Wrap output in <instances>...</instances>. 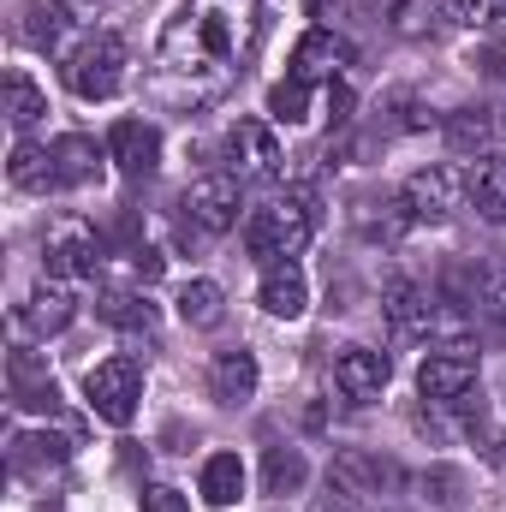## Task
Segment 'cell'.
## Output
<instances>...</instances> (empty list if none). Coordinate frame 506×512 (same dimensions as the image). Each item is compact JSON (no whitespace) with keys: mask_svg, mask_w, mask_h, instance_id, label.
I'll use <instances>...</instances> for the list:
<instances>
[{"mask_svg":"<svg viewBox=\"0 0 506 512\" xmlns=\"http://www.w3.org/2000/svg\"><path fill=\"white\" fill-rule=\"evenodd\" d=\"M251 48V0H179V12L167 18V30L155 42V60H149V96L179 114H197L245 78Z\"/></svg>","mask_w":506,"mask_h":512,"instance_id":"obj_1","label":"cell"},{"mask_svg":"<svg viewBox=\"0 0 506 512\" xmlns=\"http://www.w3.org/2000/svg\"><path fill=\"white\" fill-rule=\"evenodd\" d=\"M310 239H316V203L304 191H286V197L262 203L245 221V251L262 256V262H292V256H304Z\"/></svg>","mask_w":506,"mask_h":512,"instance_id":"obj_2","label":"cell"},{"mask_svg":"<svg viewBox=\"0 0 506 512\" xmlns=\"http://www.w3.org/2000/svg\"><path fill=\"white\" fill-rule=\"evenodd\" d=\"M66 90L72 96H84V102H108V96H120V84H126V42L114 36V30H96V36H84L72 54H66Z\"/></svg>","mask_w":506,"mask_h":512,"instance_id":"obj_3","label":"cell"},{"mask_svg":"<svg viewBox=\"0 0 506 512\" xmlns=\"http://www.w3.org/2000/svg\"><path fill=\"white\" fill-rule=\"evenodd\" d=\"M42 262L54 280H90L102 268V239L84 215H54L42 233Z\"/></svg>","mask_w":506,"mask_h":512,"instance_id":"obj_4","label":"cell"},{"mask_svg":"<svg viewBox=\"0 0 506 512\" xmlns=\"http://www.w3.org/2000/svg\"><path fill=\"white\" fill-rule=\"evenodd\" d=\"M84 393H90V411H96L102 423L126 429L131 417H137V399H143V364H137V358H108V364L90 370Z\"/></svg>","mask_w":506,"mask_h":512,"instance_id":"obj_5","label":"cell"},{"mask_svg":"<svg viewBox=\"0 0 506 512\" xmlns=\"http://www.w3.org/2000/svg\"><path fill=\"white\" fill-rule=\"evenodd\" d=\"M465 191H471V173H459V167H417L405 179L399 203H405L411 221H447L465 203Z\"/></svg>","mask_w":506,"mask_h":512,"instance_id":"obj_6","label":"cell"},{"mask_svg":"<svg viewBox=\"0 0 506 512\" xmlns=\"http://www.w3.org/2000/svg\"><path fill=\"white\" fill-rule=\"evenodd\" d=\"M179 209H185V227H191V233L221 239V233L239 227V179L209 173V179H197V185L179 197Z\"/></svg>","mask_w":506,"mask_h":512,"instance_id":"obj_7","label":"cell"},{"mask_svg":"<svg viewBox=\"0 0 506 512\" xmlns=\"http://www.w3.org/2000/svg\"><path fill=\"white\" fill-rule=\"evenodd\" d=\"M227 155H233V173L239 179H280L286 173V149L268 120H233L227 131Z\"/></svg>","mask_w":506,"mask_h":512,"instance_id":"obj_8","label":"cell"},{"mask_svg":"<svg viewBox=\"0 0 506 512\" xmlns=\"http://www.w3.org/2000/svg\"><path fill=\"white\" fill-rule=\"evenodd\" d=\"M471 387H477V352H465V346L429 352L417 370V393L435 405H459V399H471Z\"/></svg>","mask_w":506,"mask_h":512,"instance_id":"obj_9","label":"cell"},{"mask_svg":"<svg viewBox=\"0 0 506 512\" xmlns=\"http://www.w3.org/2000/svg\"><path fill=\"white\" fill-rule=\"evenodd\" d=\"M387 376H393V364H387V352H376V346H340V352H334V387H340L352 405L381 399Z\"/></svg>","mask_w":506,"mask_h":512,"instance_id":"obj_10","label":"cell"},{"mask_svg":"<svg viewBox=\"0 0 506 512\" xmlns=\"http://www.w3.org/2000/svg\"><path fill=\"white\" fill-rule=\"evenodd\" d=\"M108 161L126 173V179H149L161 167V131L149 120H120L108 131Z\"/></svg>","mask_w":506,"mask_h":512,"instance_id":"obj_11","label":"cell"},{"mask_svg":"<svg viewBox=\"0 0 506 512\" xmlns=\"http://www.w3.org/2000/svg\"><path fill=\"white\" fill-rule=\"evenodd\" d=\"M435 292H423V286H411V280H393L387 286V298H381V310H387V328L399 334V340H429L435 334Z\"/></svg>","mask_w":506,"mask_h":512,"instance_id":"obj_12","label":"cell"},{"mask_svg":"<svg viewBox=\"0 0 506 512\" xmlns=\"http://www.w3.org/2000/svg\"><path fill=\"white\" fill-rule=\"evenodd\" d=\"M6 387H12V399L24 405V411H60V387L48 376V364L30 352V346H12V358H6Z\"/></svg>","mask_w":506,"mask_h":512,"instance_id":"obj_13","label":"cell"},{"mask_svg":"<svg viewBox=\"0 0 506 512\" xmlns=\"http://www.w3.org/2000/svg\"><path fill=\"white\" fill-rule=\"evenodd\" d=\"M346 60H352V48H346L334 30H304L298 48H292V78H304V84H334V78L346 72Z\"/></svg>","mask_w":506,"mask_h":512,"instance_id":"obj_14","label":"cell"},{"mask_svg":"<svg viewBox=\"0 0 506 512\" xmlns=\"http://www.w3.org/2000/svg\"><path fill=\"white\" fill-rule=\"evenodd\" d=\"M328 483H334V495L364 501V495H381V489L393 483V465H387V459H376V453H364V447H346V453H334Z\"/></svg>","mask_w":506,"mask_h":512,"instance_id":"obj_15","label":"cell"},{"mask_svg":"<svg viewBox=\"0 0 506 512\" xmlns=\"http://www.w3.org/2000/svg\"><path fill=\"white\" fill-rule=\"evenodd\" d=\"M256 298H262V310H268V316H280V322L304 316V304H310L304 268H298V262H268V268H262V286H256Z\"/></svg>","mask_w":506,"mask_h":512,"instance_id":"obj_16","label":"cell"},{"mask_svg":"<svg viewBox=\"0 0 506 512\" xmlns=\"http://www.w3.org/2000/svg\"><path fill=\"white\" fill-rule=\"evenodd\" d=\"M6 179L18 185V191H60V167H54V149L48 143H12V161H6Z\"/></svg>","mask_w":506,"mask_h":512,"instance_id":"obj_17","label":"cell"},{"mask_svg":"<svg viewBox=\"0 0 506 512\" xmlns=\"http://www.w3.org/2000/svg\"><path fill=\"white\" fill-rule=\"evenodd\" d=\"M72 310H78L72 286L48 274V280H36V292H30V304H24V322H30L36 334H60V328L72 322Z\"/></svg>","mask_w":506,"mask_h":512,"instance_id":"obj_18","label":"cell"},{"mask_svg":"<svg viewBox=\"0 0 506 512\" xmlns=\"http://www.w3.org/2000/svg\"><path fill=\"white\" fill-rule=\"evenodd\" d=\"M209 393H215L221 405H245L256 393V358L251 352H215V364H209Z\"/></svg>","mask_w":506,"mask_h":512,"instance_id":"obj_19","label":"cell"},{"mask_svg":"<svg viewBox=\"0 0 506 512\" xmlns=\"http://www.w3.org/2000/svg\"><path fill=\"white\" fill-rule=\"evenodd\" d=\"M54 167H60V185H96V179H102V149H96V137H84V131L60 137V143H54Z\"/></svg>","mask_w":506,"mask_h":512,"instance_id":"obj_20","label":"cell"},{"mask_svg":"<svg viewBox=\"0 0 506 512\" xmlns=\"http://www.w3.org/2000/svg\"><path fill=\"white\" fill-rule=\"evenodd\" d=\"M72 36V12H66V0H30L24 6V42L30 48H60Z\"/></svg>","mask_w":506,"mask_h":512,"instance_id":"obj_21","label":"cell"},{"mask_svg":"<svg viewBox=\"0 0 506 512\" xmlns=\"http://www.w3.org/2000/svg\"><path fill=\"white\" fill-rule=\"evenodd\" d=\"M96 316L120 334H155V304L137 298V292H102L96 298Z\"/></svg>","mask_w":506,"mask_h":512,"instance_id":"obj_22","label":"cell"},{"mask_svg":"<svg viewBox=\"0 0 506 512\" xmlns=\"http://www.w3.org/2000/svg\"><path fill=\"white\" fill-rule=\"evenodd\" d=\"M221 316H227V292L215 280H191L179 292V322L185 328H221Z\"/></svg>","mask_w":506,"mask_h":512,"instance_id":"obj_23","label":"cell"},{"mask_svg":"<svg viewBox=\"0 0 506 512\" xmlns=\"http://www.w3.org/2000/svg\"><path fill=\"white\" fill-rule=\"evenodd\" d=\"M239 495H245V459L239 453H215L203 465V501L209 507H233Z\"/></svg>","mask_w":506,"mask_h":512,"instance_id":"obj_24","label":"cell"},{"mask_svg":"<svg viewBox=\"0 0 506 512\" xmlns=\"http://www.w3.org/2000/svg\"><path fill=\"white\" fill-rule=\"evenodd\" d=\"M471 203H477V215L489 227H506V155L501 161H483L471 173Z\"/></svg>","mask_w":506,"mask_h":512,"instance_id":"obj_25","label":"cell"},{"mask_svg":"<svg viewBox=\"0 0 506 512\" xmlns=\"http://www.w3.org/2000/svg\"><path fill=\"white\" fill-rule=\"evenodd\" d=\"M42 114H48V96L36 90V78H30V72H18V66H12V72H6V120H12L18 131H30Z\"/></svg>","mask_w":506,"mask_h":512,"instance_id":"obj_26","label":"cell"},{"mask_svg":"<svg viewBox=\"0 0 506 512\" xmlns=\"http://www.w3.org/2000/svg\"><path fill=\"white\" fill-rule=\"evenodd\" d=\"M304 477H310V465H304L298 447H268V459H262V489L268 495H292Z\"/></svg>","mask_w":506,"mask_h":512,"instance_id":"obj_27","label":"cell"},{"mask_svg":"<svg viewBox=\"0 0 506 512\" xmlns=\"http://www.w3.org/2000/svg\"><path fill=\"white\" fill-rule=\"evenodd\" d=\"M447 143H453L459 155H483V149L495 143V120H489L483 108H459V114L447 120Z\"/></svg>","mask_w":506,"mask_h":512,"instance_id":"obj_28","label":"cell"},{"mask_svg":"<svg viewBox=\"0 0 506 512\" xmlns=\"http://www.w3.org/2000/svg\"><path fill=\"white\" fill-rule=\"evenodd\" d=\"M268 114H274L280 126H304V120H310V84H304V78L274 84V90H268Z\"/></svg>","mask_w":506,"mask_h":512,"instance_id":"obj_29","label":"cell"},{"mask_svg":"<svg viewBox=\"0 0 506 512\" xmlns=\"http://www.w3.org/2000/svg\"><path fill=\"white\" fill-rule=\"evenodd\" d=\"M441 12H447L453 24H489V18L506 12V0H441Z\"/></svg>","mask_w":506,"mask_h":512,"instance_id":"obj_30","label":"cell"},{"mask_svg":"<svg viewBox=\"0 0 506 512\" xmlns=\"http://www.w3.org/2000/svg\"><path fill=\"white\" fill-rule=\"evenodd\" d=\"M483 310H489L495 322H506V268L501 274H483Z\"/></svg>","mask_w":506,"mask_h":512,"instance_id":"obj_31","label":"cell"},{"mask_svg":"<svg viewBox=\"0 0 506 512\" xmlns=\"http://www.w3.org/2000/svg\"><path fill=\"white\" fill-rule=\"evenodd\" d=\"M143 512H191V501H185L179 489H149V495H143Z\"/></svg>","mask_w":506,"mask_h":512,"instance_id":"obj_32","label":"cell"},{"mask_svg":"<svg viewBox=\"0 0 506 512\" xmlns=\"http://www.w3.org/2000/svg\"><path fill=\"white\" fill-rule=\"evenodd\" d=\"M483 72H489V78H506V36H495V42L483 48Z\"/></svg>","mask_w":506,"mask_h":512,"instance_id":"obj_33","label":"cell"},{"mask_svg":"<svg viewBox=\"0 0 506 512\" xmlns=\"http://www.w3.org/2000/svg\"><path fill=\"white\" fill-rule=\"evenodd\" d=\"M310 512H352V501H346V495H334V501H322V507H310Z\"/></svg>","mask_w":506,"mask_h":512,"instance_id":"obj_34","label":"cell"},{"mask_svg":"<svg viewBox=\"0 0 506 512\" xmlns=\"http://www.w3.org/2000/svg\"><path fill=\"white\" fill-rule=\"evenodd\" d=\"M381 12H399V0H381Z\"/></svg>","mask_w":506,"mask_h":512,"instance_id":"obj_35","label":"cell"},{"mask_svg":"<svg viewBox=\"0 0 506 512\" xmlns=\"http://www.w3.org/2000/svg\"><path fill=\"white\" fill-rule=\"evenodd\" d=\"M84 6H96V0H84Z\"/></svg>","mask_w":506,"mask_h":512,"instance_id":"obj_36","label":"cell"}]
</instances>
